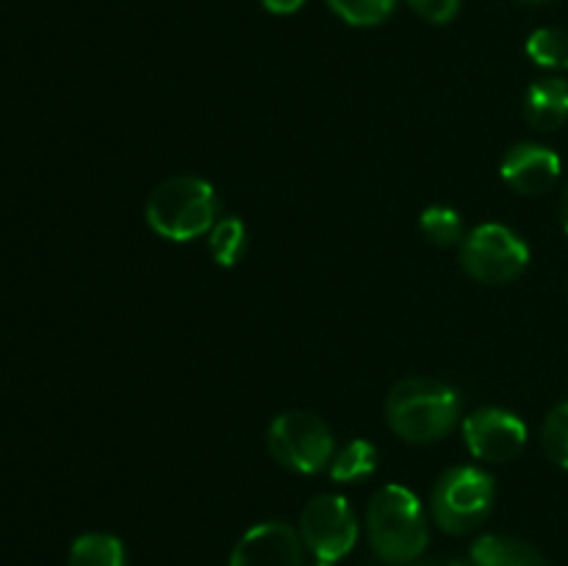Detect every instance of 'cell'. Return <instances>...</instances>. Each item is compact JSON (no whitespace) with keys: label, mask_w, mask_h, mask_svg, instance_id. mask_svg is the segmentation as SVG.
I'll return each instance as SVG.
<instances>
[{"label":"cell","mask_w":568,"mask_h":566,"mask_svg":"<svg viewBox=\"0 0 568 566\" xmlns=\"http://www.w3.org/2000/svg\"><path fill=\"white\" fill-rule=\"evenodd\" d=\"M366 536L377 558L386 564H410L419 558L430 542L419 497L399 483L383 486L366 508Z\"/></svg>","instance_id":"obj_1"},{"label":"cell","mask_w":568,"mask_h":566,"mask_svg":"<svg viewBox=\"0 0 568 566\" xmlns=\"http://www.w3.org/2000/svg\"><path fill=\"white\" fill-rule=\"evenodd\" d=\"M460 397L453 386L433 377H408L388 392L386 420L399 438L430 444L458 425Z\"/></svg>","instance_id":"obj_2"},{"label":"cell","mask_w":568,"mask_h":566,"mask_svg":"<svg viewBox=\"0 0 568 566\" xmlns=\"http://www.w3.org/2000/svg\"><path fill=\"white\" fill-rule=\"evenodd\" d=\"M216 214H220V200L214 186L194 175L166 178L150 192L144 209L148 225L170 242H192L203 236L220 222Z\"/></svg>","instance_id":"obj_3"},{"label":"cell","mask_w":568,"mask_h":566,"mask_svg":"<svg viewBox=\"0 0 568 566\" xmlns=\"http://www.w3.org/2000/svg\"><path fill=\"white\" fill-rule=\"evenodd\" d=\"M494 477L477 466H453L436 481L430 497L433 519L442 530L460 536L488 519L494 505Z\"/></svg>","instance_id":"obj_4"},{"label":"cell","mask_w":568,"mask_h":566,"mask_svg":"<svg viewBox=\"0 0 568 566\" xmlns=\"http://www.w3.org/2000/svg\"><path fill=\"white\" fill-rule=\"evenodd\" d=\"M266 444L277 464L300 475H316L333 461V433L308 411H286L266 431Z\"/></svg>","instance_id":"obj_5"},{"label":"cell","mask_w":568,"mask_h":566,"mask_svg":"<svg viewBox=\"0 0 568 566\" xmlns=\"http://www.w3.org/2000/svg\"><path fill=\"white\" fill-rule=\"evenodd\" d=\"M460 264H464L466 275H471L475 281L499 286V283L516 281L527 270L530 247L516 231L488 222V225H477L464 239Z\"/></svg>","instance_id":"obj_6"},{"label":"cell","mask_w":568,"mask_h":566,"mask_svg":"<svg viewBox=\"0 0 568 566\" xmlns=\"http://www.w3.org/2000/svg\"><path fill=\"white\" fill-rule=\"evenodd\" d=\"M300 538L316 560L336 564L358 542V519L342 494H320L300 516Z\"/></svg>","instance_id":"obj_7"},{"label":"cell","mask_w":568,"mask_h":566,"mask_svg":"<svg viewBox=\"0 0 568 566\" xmlns=\"http://www.w3.org/2000/svg\"><path fill=\"white\" fill-rule=\"evenodd\" d=\"M464 438L475 458L488 464H508L525 449L527 427L514 411L480 408L466 416Z\"/></svg>","instance_id":"obj_8"},{"label":"cell","mask_w":568,"mask_h":566,"mask_svg":"<svg viewBox=\"0 0 568 566\" xmlns=\"http://www.w3.org/2000/svg\"><path fill=\"white\" fill-rule=\"evenodd\" d=\"M303 547L286 522H261L239 538L227 566H303Z\"/></svg>","instance_id":"obj_9"},{"label":"cell","mask_w":568,"mask_h":566,"mask_svg":"<svg viewBox=\"0 0 568 566\" xmlns=\"http://www.w3.org/2000/svg\"><path fill=\"white\" fill-rule=\"evenodd\" d=\"M499 175L519 194H544L558 183L560 159L555 150L536 142H521L508 150L503 159Z\"/></svg>","instance_id":"obj_10"},{"label":"cell","mask_w":568,"mask_h":566,"mask_svg":"<svg viewBox=\"0 0 568 566\" xmlns=\"http://www.w3.org/2000/svg\"><path fill=\"white\" fill-rule=\"evenodd\" d=\"M525 117L538 131H555L568 120V81L541 78L525 94Z\"/></svg>","instance_id":"obj_11"},{"label":"cell","mask_w":568,"mask_h":566,"mask_svg":"<svg viewBox=\"0 0 568 566\" xmlns=\"http://www.w3.org/2000/svg\"><path fill=\"white\" fill-rule=\"evenodd\" d=\"M469 558L471 566H549L538 547L514 536H497V533L477 538L469 549Z\"/></svg>","instance_id":"obj_12"},{"label":"cell","mask_w":568,"mask_h":566,"mask_svg":"<svg viewBox=\"0 0 568 566\" xmlns=\"http://www.w3.org/2000/svg\"><path fill=\"white\" fill-rule=\"evenodd\" d=\"M67 566H128L125 544L109 533H83L72 542Z\"/></svg>","instance_id":"obj_13"},{"label":"cell","mask_w":568,"mask_h":566,"mask_svg":"<svg viewBox=\"0 0 568 566\" xmlns=\"http://www.w3.org/2000/svg\"><path fill=\"white\" fill-rule=\"evenodd\" d=\"M377 469V447L366 438H355L347 447L333 455L331 477L338 483H355L369 477Z\"/></svg>","instance_id":"obj_14"},{"label":"cell","mask_w":568,"mask_h":566,"mask_svg":"<svg viewBox=\"0 0 568 566\" xmlns=\"http://www.w3.org/2000/svg\"><path fill=\"white\" fill-rule=\"evenodd\" d=\"M209 250L220 266H233L247 250V228L236 216H225L209 231Z\"/></svg>","instance_id":"obj_15"},{"label":"cell","mask_w":568,"mask_h":566,"mask_svg":"<svg viewBox=\"0 0 568 566\" xmlns=\"http://www.w3.org/2000/svg\"><path fill=\"white\" fill-rule=\"evenodd\" d=\"M527 55L547 70H568V33L560 28H538L527 37Z\"/></svg>","instance_id":"obj_16"},{"label":"cell","mask_w":568,"mask_h":566,"mask_svg":"<svg viewBox=\"0 0 568 566\" xmlns=\"http://www.w3.org/2000/svg\"><path fill=\"white\" fill-rule=\"evenodd\" d=\"M327 6L347 26L372 28L381 26V22H386L394 14L397 0H327Z\"/></svg>","instance_id":"obj_17"},{"label":"cell","mask_w":568,"mask_h":566,"mask_svg":"<svg viewBox=\"0 0 568 566\" xmlns=\"http://www.w3.org/2000/svg\"><path fill=\"white\" fill-rule=\"evenodd\" d=\"M419 225L422 233L433 244H438V247H453V244H458L464 239V220L449 205H430V209H425Z\"/></svg>","instance_id":"obj_18"},{"label":"cell","mask_w":568,"mask_h":566,"mask_svg":"<svg viewBox=\"0 0 568 566\" xmlns=\"http://www.w3.org/2000/svg\"><path fill=\"white\" fill-rule=\"evenodd\" d=\"M541 444L552 464H558L560 469H568V400L555 405L547 414L541 427Z\"/></svg>","instance_id":"obj_19"},{"label":"cell","mask_w":568,"mask_h":566,"mask_svg":"<svg viewBox=\"0 0 568 566\" xmlns=\"http://www.w3.org/2000/svg\"><path fill=\"white\" fill-rule=\"evenodd\" d=\"M422 20L436 22V26H447L458 17L460 0H405Z\"/></svg>","instance_id":"obj_20"},{"label":"cell","mask_w":568,"mask_h":566,"mask_svg":"<svg viewBox=\"0 0 568 566\" xmlns=\"http://www.w3.org/2000/svg\"><path fill=\"white\" fill-rule=\"evenodd\" d=\"M261 6L272 14H294V11L303 9L305 0H261Z\"/></svg>","instance_id":"obj_21"},{"label":"cell","mask_w":568,"mask_h":566,"mask_svg":"<svg viewBox=\"0 0 568 566\" xmlns=\"http://www.w3.org/2000/svg\"><path fill=\"white\" fill-rule=\"evenodd\" d=\"M560 222H564V231L568 233V186L560 194Z\"/></svg>","instance_id":"obj_22"},{"label":"cell","mask_w":568,"mask_h":566,"mask_svg":"<svg viewBox=\"0 0 568 566\" xmlns=\"http://www.w3.org/2000/svg\"><path fill=\"white\" fill-rule=\"evenodd\" d=\"M416 566H464L458 560H425V564H416Z\"/></svg>","instance_id":"obj_23"},{"label":"cell","mask_w":568,"mask_h":566,"mask_svg":"<svg viewBox=\"0 0 568 566\" xmlns=\"http://www.w3.org/2000/svg\"><path fill=\"white\" fill-rule=\"evenodd\" d=\"M521 3H530V6H541V3H549V0H521Z\"/></svg>","instance_id":"obj_24"},{"label":"cell","mask_w":568,"mask_h":566,"mask_svg":"<svg viewBox=\"0 0 568 566\" xmlns=\"http://www.w3.org/2000/svg\"><path fill=\"white\" fill-rule=\"evenodd\" d=\"M311 566H336V564H327V560H316V564H311Z\"/></svg>","instance_id":"obj_25"}]
</instances>
